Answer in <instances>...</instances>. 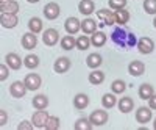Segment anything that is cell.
Wrapping results in <instances>:
<instances>
[{
  "label": "cell",
  "instance_id": "cell-1",
  "mask_svg": "<svg viewBox=\"0 0 156 130\" xmlns=\"http://www.w3.org/2000/svg\"><path fill=\"white\" fill-rule=\"evenodd\" d=\"M111 39H112L117 46H120V47H134V46H137L136 36H134L131 32L123 30V25H120V27H117V28L112 30Z\"/></svg>",
  "mask_w": 156,
  "mask_h": 130
},
{
  "label": "cell",
  "instance_id": "cell-2",
  "mask_svg": "<svg viewBox=\"0 0 156 130\" xmlns=\"http://www.w3.org/2000/svg\"><path fill=\"white\" fill-rule=\"evenodd\" d=\"M108 118H109V114L105 110H94L92 113L89 114V121L92 122L94 127H101V125H105L108 122Z\"/></svg>",
  "mask_w": 156,
  "mask_h": 130
},
{
  "label": "cell",
  "instance_id": "cell-3",
  "mask_svg": "<svg viewBox=\"0 0 156 130\" xmlns=\"http://www.w3.org/2000/svg\"><path fill=\"white\" fill-rule=\"evenodd\" d=\"M48 118H50V114L45 110H36L34 114L31 116V122L37 128H45V124H47Z\"/></svg>",
  "mask_w": 156,
  "mask_h": 130
},
{
  "label": "cell",
  "instance_id": "cell-4",
  "mask_svg": "<svg viewBox=\"0 0 156 130\" xmlns=\"http://www.w3.org/2000/svg\"><path fill=\"white\" fill-rule=\"evenodd\" d=\"M23 83L25 86L28 88V91H36L41 88V83H42V79H41V75L39 74H28V75H25V79H23Z\"/></svg>",
  "mask_w": 156,
  "mask_h": 130
},
{
  "label": "cell",
  "instance_id": "cell-5",
  "mask_svg": "<svg viewBox=\"0 0 156 130\" xmlns=\"http://www.w3.org/2000/svg\"><path fill=\"white\" fill-rule=\"evenodd\" d=\"M42 41H44V44L48 46V47L56 46L58 41H59V33H58V30H55V28H47V30L42 33Z\"/></svg>",
  "mask_w": 156,
  "mask_h": 130
},
{
  "label": "cell",
  "instance_id": "cell-6",
  "mask_svg": "<svg viewBox=\"0 0 156 130\" xmlns=\"http://www.w3.org/2000/svg\"><path fill=\"white\" fill-rule=\"evenodd\" d=\"M70 68H72V61L67 57H59L53 63V71L56 74H66Z\"/></svg>",
  "mask_w": 156,
  "mask_h": 130
},
{
  "label": "cell",
  "instance_id": "cell-7",
  "mask_svg": "<svg viewBox=\"0 0 156 130\" xmlns=\"http://www.w3.org/2000/svg\"><path fill=\"white\" fill-rule=\"evenodd\" d=\"M27 91H28V88L25 86V83L23 82H12L11 83V86H9V94L14 97V99H22L25 94H27Z\"/></svg>",
  "mask_w": 156,
  "mask_h": 130
},
{
  "label": "cell",
  "instance_id": "cell-8",
  "mask_svg": "<svg viewBox=\"0 0 156 130\" xmlns=\"http://www.w3.org/2000/svg\"><path fill=\"white\" fill-rule=\"evenodd\" d=\"M137 50L140 52L142 55L151 54V52L154 50V43H153V39H151V38H147V36L137 39Z\"/></svg>",
  "mask_w": 156,
  "mask_h": 130
},
{
  "label": "cell",
  "instance_id": "cell-9",
  "mask_svg": "<svg viewBox=\"0 0 156 130\" xmlns=\"http://www.w3.org/2000/svg\"><path fill=\"white\" fill-rule=\"evenodd\" d=\"M153 118L151 114V108L150 107H139L136 110V121L139 124H148Z\"/></svg>",
  "mask_w": 156,
  "mask_h": 130
},
{
  "label": "cell",
  "instance_id": "cell-10",
  "mask_svg": "<svg viewBox=\"0 0 156 130\" xmlns=\"http://www.w3.org/2000/svg\"><path fill=\"white\" fill-rule=\"evenodd\" d=\"M64 30L67 32V35H75L81 30V22L78 20V17H67L64 22Z\"/></svg>",
  "mask_w": 156,
  "mask_h": 130
},
{
  "label": "cell",
  "instance_id": "cell-11",
  "mask_svg": "<svg viewBox=\"0 0 156 130\" xmlns=\"http://www.w3.org/2000/svg\"><path fill=\"white\" fill-rule=\"evenodd\" d=\"M61 13V8L56 2H50L44 6V16L48 19V20H55Z\"/></svg>",
  "mask_w": 156,
  "mask_h": 130
},
{
  "label": "cell",
  "instance_id": "cell-12",
  "mask_svg": "<svg viewBox=\"0 0 156 130\" xmlns=\"http://www.w3.org/2000/svg\"><path fill=\"white\" fill-rule=\"evenodd\" d=\"M0 24L3 28H14L19 24V17L17 14H8V13H2L0 16Z\"/></svg>",
  "mask_w": 156,
  "mask_h": 130
},
{
  "label": "cell",
  "instance_id": "cell-13",
  "mask_svg": "<svg viewBox=\"0 0 156 130\" xmlns=\"http://www.w3.org/2000/svg\"><path fill=\"white\" fill-rule=\"evenodd\" d=\"M20 43H22V47H23L25 50H33V49L37 46V38H36V33H31V32L25 33V35L22 36Z\"/></svg>",
  "mask_w": 156,
  "mask_h": 130
},
{
  "label": "cell",
  "instance_id": "cell-14",
  "mask_svg": "<svg viewBox=\"0 0 156 130\" xmlns=\"http://www.w3.org/2000/svg\"><path fill=\"white\" fill-rule=\"evenodd\" d=\"M97 17L100 20H103V25H114L115 24V13L109 11V9H98L97 11Z\"/></svg>",
  "mask_w": 156,
  "mask_h": 130
},
{
  "label": "cell",
  "instance_id": "cell-15",
  "mask_svg": "<svg viewBox=\"0 0 156 130\" xmlns=\"http://www.w3.org/2000/svg\"><path fill=\"white\" fill-rule=\"evenodd\" d=\"M145 72V64L139 61V60H134L128 64V74L133 75V77H139Z\"/></svg>",
  "mask_w": 156,
  "mask_h": 130
},
{
  "label": "cell",
  "instance_id": "cell-16",
  "mask_svg": "<svg viewBox=\"0 0 156 130\" xmlns=\"http://www.w3.org/2000/svg\"><path fill=\"white\" fill-rule=\"evenodd\" d=\"M5 63L8 64L9 69H12V71H17V69L22 68V58L17 54H14V52H11V54H8L5 57Z\"/></svg>",
  "mask_w": 156,
  "mask_h": 130
},
{
  "label": "cell",
  "instance_id": "cell-17",
  "mask_svg": "<svg viewBox=\"0 0 156 130\" xmlns=\"http://www.w3.org/2000/svg\"><path fill=\"white\" fill-rule=\"evenodd\" d=\"M117 107H119V111H120V113L126 114V113H129V111H133V108H134V102H133L131 97L123 96L119 102H117Z\"/></svg>",
  "mask_w": 156,
  "mask_h": 130
},
{
  "label": "cell",
  "instance_id": "cell-18",
  "mask_svg": "<svg viewBox=\"0 0 156 130\" xmlns=\"http://www.w3.org/2000/svg\"><path fill=\"white\" fill-rule=\"evenodd\" d=\"M89 105V96L84 94V93H78L75 97H73V107L76 110H84L87 108Z\"/></svg>",
  "mask_w": 156,
  "mask_h": 130
},
{
  "label": "cell",
  "instance_id": "cell-19",
  "mask_svg": "<svg viewBox=\"0 0 156 130\" xmlns=\"http://www.w3.org/2000/svg\"><path fill=\"white\" fill-rule=\"evenodd\" d=\"M106 39H108V36L103 32H94L90 35V44L94 47H103L106 44Z\"/></svg>",
  "mask_w": 156,
  "mask_h": 130
},
{
  "label": "cell",
  "instance_id": "cell-20",
  "mask_svg": "<svg viewBox=\"0 0 156 130\" xmlns=\"http://www.w3.org/2000/svg\"><path fill=\"white\" fill-rule=\"evenodd\" d=\"M20 9L19 3L16 0H9V2H5V3H0V11L2 13H8V14H17Z\"/></svg>",
  "mask_w": 156,
  "mask_h": 130
},
{
  "label": "cell",
  "instance_id": "cell-21",
  "mask_svg": "<svg viewBox=\"0 0 156 130\" xmlns=\"http://www.w3.org/2000/svg\"><path fill=\"white\" fill-rule=\"evenodd\" d=\"M78 11H80L83 16H89L95 11V5H94L92 0H81V2L78 3Z\"/></svg>",
  "mask_w": 156,
  "mask_h": 130
},
{
  "label": "cell",
  "instance_id": "cell-22",
  "mask_svg": "<svg viewBox=\"0 0 156 130\" xmlns=\"http://www.w3.org/2000/svg\"><path fill=\"white\" fill-rule=\"evenodd\" d=\"M137 94L142 100H148L153 94H154V88L150 85V83H142L137 89Z\"/></svg>",
  "mask_w": 156,
  "mask_h": 130
},
{
  "label": "cell",
  "instance_id": "cell-23",
  "mask_svg": "<svg viewBox=\"0 0 156 130\" xmlns=\"http://www.w3.org/2000/svg\"><path fill=\"white\" fill-rule=\"evenodd\" d=\"M81 30L84 35H92L94 32H97V22L92 17H86L81 20Z\"/></svg>",
  "mask_w": 156,
  "mask_h": 130
},
{
  "label": "cell",
  "instance_id": "cell-24",
  "mask_svg": "<svg viewBox=\"0 0 156 130\" xmlns=\"http://www.w3.org/2000/svg\"><path fill=\"white\" fill-rule=\"evenodd\" d=\"M34 110H45L48 107V97L45 94H36L31 100Z\"/></svg>",
  "mask_w": 156,
  "mask_h": 130
},
{
  "label": "cell",
  "instance_id": "cell-25",
  "mask_svg": "<svg viewBox=\"0 0 156 130\" xmlns=\"http://www.w3.org/2000/svg\"><path fill=\"white\" fill-rule=\"evenodd\" d=\"M101 63H103V58H101L100 54H89L87 58H86V64H87V68H90V69L100 68Z\"/></svg>",
  "mask_w": 156,
  "mask_h": 130
},
{
  "label": "cell",
  "instance_id": "cell-26",
  "mask_svg": "<svg viewBox=\"0 0 156 130\" xmlns=\"http://www.w3.org/2000/svg\"><path fill=\"white\" fill-rule=\"evenodd\" d=\"M87 80H89L90 85H101L103 82H105V72L98 71V69H94L92 72L89 74Z\"/></svg>",
  "mask_w": 156,
  "mask_h": 130
},
{
  "label": "cell",
  "instance_id": "cell-27",
  "mask_svg": "<svg viewBox=\"0 0 156 130\" xmlns=\"http://www.w3.org/2000/svg\"><path fill=\"white\" fill-rule=\"evenodd\" d=\"M117 102L119 100L115 99L114 93H106V94H103V97H101V105H103V108H106V110H111L112 107H115Z\"/></svg>",
  "mask_w": 156,
  "mask_h": 130
},
{
  "label": "cell",
  "instance_id": "cell-28",
  "mask_svg": "<svg viewBox=\"0 0 156 130\" xmlns=\"http://www.w3.org/2000/svg\"><path fill=\"white\" fill-rule=\"evenodd\" d=\"M61 49L62 50H72L76 47V39L73 38V35H67V36H64L61 38Z\"/></svg>",
  "mask_w": 156,
  "mask_h": 130
},
{
  "label": "cell",
  "instance_id": "cell-29",
  "mask_svg": "<svg viewBox=\"0 0 156 130\" xmlns=\"http://www.w3.org/2000/svg\"><path fill=\"white\" fill-rule=\"evenodd\" d=\"M23 66L28 68V69H36L39 66V57L34 55V54H28L23 58Z\"/></svg>",
  "mask_w": 156,
  "mask_h": 130
},
{
  "label": "cell",
  "instance_id": "cell-30",
  "mask_svg": "<svg viewBox=\"0 0 156 130\" xmlns=\"http://www.w3.org/2000/svg\"><path fill=\"white\" fill-rule=\"evenodd\" d=\"M28 30L31 32V33H41L42 32V20L39 19V17H31L30 20H28Z\"/></svg>",
  "mask_w": 156,
  "mask_h": 130
},
{
  "label": "cell",
  "instance_id": "cell-31",
  "mask_svg": "<svg viewBox=\"0 0 156 130\" xmlns=\"http://www.w3.org/2000/svg\"><path fill=\"white\" fill-rule=\"evenodd\" d=\"M129 20V13L123 8V9H119V11H115V24H119V25H126Z\"/></svg>",
  "mask_w": 156,
  "mask_h": 130
},
{
  "label": "cell",
  "instance_id": "cell-32",
  "mask_svg": "<svg viewBox=\"0 0 156 130\" xmlns=\"http://www.w3.org/2000/svg\"><path fill=\"white\" fill-rule=\"evenodd\" d=\"M90 46V38L87 35H81L80 38H76V49L78 50H87Z\"/></svg>",
  "mask_w": 156,
  "mask_h": 130
},
{
  "label": "cell",
  "instance_id": "cell-33",
  "mask_svg": "<svg viewBox=\"0 0 156 130\" xmlns=\"http://www.w3.org/2000/svg\"><path fill=\"white\" fill-rule=\"evenodd\" d=\"M125 89H126V83L120 79H117L111 83V91L114 94H122V93H125Z\"/></svg>",
  "mask_w": 156,
  "mask_h": 130
},
{
  "label": "cell",
  "instance_id": "cell-34",
  "mask_svg": "<svg viewBox=\"0 0 156 130\" xmlns=\"http://www.w3.org/2000/svg\"><path fill=\"white\" fill-rule=\"evenodd\" d=\"M73 127H75V130H90L94 125L89 121V118H80V119H76Z\"/></svg>",
  "mask_w": 156,
  "mask_h": 130
},
{
  "label": "cell",
  "instance_id": "cell-35",
  "mask_svg": "<svg viewBox=\"0 0 156 130\" xmlns=\"http://www.w3.org/2000/svg\"><path fill=\"white\" fill-rule=\"evenodd\" d=\"M108 3H109L111 9L119 11V9H123L126 6V0H108Z\"/></svg>",
  "mask_w": 156,
  "mask_h": 130
},
{
  "label": "cell",
  "instance_id": "cell-36",
  "mask_svg": "<svg viewBox=\"0 0 156 130\" xmlns=\"http://www.w3.org/2000/svg\"><path fill=\"white\" fill-rule=\"evenodd\" d=\"M45 128L47 130H56V128H59V118H56V116H50L47 124H45Z\"/></svg>",
  "mask_w": 156,
  "mask_h": 130
},
{
  "label": "cell",
  "instance_id": "cell-37",
  "mask_svg": "<svg viewBox=\"0 0 156 130\" xmlns=\"http://www.w3.org/2000/svg\"><path fill=\"white\" fill-rule=\"evenodd\" d=\"M144 9L147 14H156V0H145Z\"/></svg>",
  "mask_w": 156,
  "mask_h": 130
},
{
  "label": "cell",
  "instance_id": "cell-38",
  "mask_svg": "<svg viewBox=\"0 0 156 130\" xmlns=\"http://www.w3.org/2000/svg\"><path fill=\"white\" fill-rule=\"evenodd\" d=\"M8 69H9V66H8L6 63L0 66V80H2V82H5L8 79Z\"/></svg>",
  "mask_w": 156,
  "mask_h": 130
},
{
  "label": "cell",
  "instance_id": "cell-39",
  "mask_svg": "<svg viewBox=\"0 0 156 130\" xmlns=\"http://www.w3.org/2000/svg\"><path fill=\"white\" fill-rule=\"evenodd\" d=\"M34 125L33 122H28V121H22L19 125H17V130H31Z\"/></svg>",
  "mask_w": 156,
  "mask_h": 130
},
{
  "label": "cell",
  "instance_id": "cell-40",
  "mask_svg": "<svg viewBox=\"0 0 156 130\" xmlns=\"http://www.w3.org/2000/svg\"><path fill=\"white\" fill-rule=\"evenodd\" d=\"M148 107H150L151 110H156V93L148 99Z\"/></svg>",
  "mask_w": 156,
  "mask_h": 130
},
{
  "label": "cell",
  "instance_id": "cell-41",
  "mask_svg": "<svg viewBox=\"0 0 156 130\" xmlns=\"http://www.w3.org/2000/svg\"><path fill=\"white\" fill-rule=\"evenodd\" d=\"M0 114H2V119H0V124L5 125V124H6V121H8V113H6L5 110H2V111H0Z\"/></svg>",
  "mask_w": 156,
  "mask_h": 130
},
{
  "label": "cell",
  "instance_id": "cell-42",
  "mask_svg": "<svg viewBox=\"0 0 156 130\" xmlns=\"http://www.w3.org/2000/svg\"><path fill=\"white\" fill-rule=\"evenodd\" d=\"M27 2H28V3H37L39 0H27Z\"/></svg>",
  "mask_w": 156,
  "mask_h": 130
},
{
  "label": "cell",
  "instance_id": "cell-43",
  "mask_svg": "<svg viewBox=\"0 0 156 130\" xmlns=\"http://www.w3.org/2000/svg\"><path fill=\"white\" fill-rule=\"evenodd\" d=\"M153 27L156 28V14H154V19H153Z\"/></svg>",
  "mask_w": 156,
  "mask_h": 130
},
{
  "label": "cell",
  "instance_id": "cell-44",
  "mask_svg": "<svg viewBox=\"0 0 156 130\" xmlns=\"http://www.w3.org/2000/svg\"><path fill=\"white\" fill-rule=\"evenodd\" d=\"M153 128L156 130V118H154V121H153Z\"/></svg>",
  "mask_w": 156,
  "mask_h": 130
},
{
  "label": "cell",
  "instance_id": "cell-45",
  "mask_svg": "<svg viewBox=\"0 0 156 130\" xmlns=\"http://www.w3.org/2000/svg\"><path fill=\"white\" fill-rule=\"evenodd\" d=\"M5 2H9V0H0V3H5Z\"/></svg>",
  "mask_w": 156,
  "mask_h": 130
}]
</instances>
